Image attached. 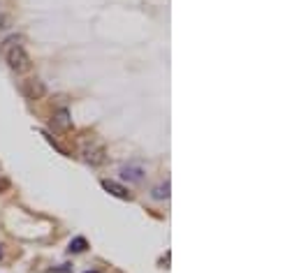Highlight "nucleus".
Returning <instances> with one entry per match:
<instances>
[{"label": "nucleus", "mask_w": 299, "mask_h": 273, "mask_svg": "<svg viewBox=\"0 0 299 273\" xmlns=\"http://www.w3.org/2000/svg\"><path fill=\"white\" fill-rule=\"evenodd\" d=\"M14 42H19V40L12 37L10 42H5V46H2V51H5V61H7L12 72L23 74V72H28V70L32 67V61H31V56L26 53V49H23L21 44H14Z\"/></svg>", "instance_id": "f257e3e1"}, {"label": "nucleus", "mask_w": 299, "mask_h": 273, "mask_svg": "<svg viewBox=\"0 0 299 273\" xmlns=\"http://www.w3.org/2000/svg\"><path fill=\"white\" fill-rule=\"evenodd\" d=\"M84 160L88 165H105V160H107V153H105V146H100V144H86L84 146Z\"/></svg>", "instance_id": "f03ea898"}, {"label": "nucleus", "mask_w": 299, "mask_h": 273, "mask_svg": "<svg viewBox=\"0 0 299 273\" xmlns=\"http://www.w3.org/2000/svg\"><path fill=\"white\" fill-rule=\"evenodd\" d=\"M21 93L28 97V100H42L44 93H47V86L40 79H28L21 84Z\"/></svg>", "instance_id": "7ed1b4c3"}, {"label": "nucleus", "mask_w": 299, "mask_h": 273, "mask_svg": "<svg viewBox=\"0 0 299 273\" xmlns=\"http://www.w3.org/2000/svg\"><path fill=\"white\" fill-rule=\"evenodd\" d=\"M102 188L107 190L109 195H114V197H118V199H126V201H130L132 199V195L128 192V188H123L121 183H116V181H109V179H105L102 181Z\"/></svg>", "instance_id": "20e7f679"}, {"label": "nucleus", "mask_w": 299, "mask_h": 273, "mask_svg": "<svg viewBox=\"0 0 299 273\" xmlns=\"http://www.w3.org/2000/svg\"><path fill=\"white\" fill-rule=\"evenodd\" d=\"M51 123H54V127L61 130V132H70V130H72V118H70V111H67V109L56 111L54 118H51Z\"/></svg>", "instance_id": "39448f33"}, {"label": "nucleus", "mask_w": 299, "mask_h": 273, "mask_svg": "<svg viewBox=\"0 0 299 273\" xmlns=\"http://www.w3.org/2000/svg\"><path fill=\"white\" fill-rule=\"evenodd\" d=\"M121 176L126 181H130V183H142L144 181V169L139 167V165H126V167L121 169Z\"/></svg>", "instance_id": "423d86ee"}, {"label": "nucleus", "mask_w": 299, "mask_h": 273, "mask_svg": "<svg viewBox=\"0 0 299 273\" xmlns=\"http://www.w3.org/2000/svg\"><path fill=\"white\" fill-rule=\"evenodd\" d=\"M170 190H172L170 181H165V183H160V185H156V188L151 190V197H153V199H158V201L170 199Z\"/></svg>", "instance_id": "0eeeda50"}, {"label": "nucleus", "mask_w": 299, "mask_h": 273, "mask_svg": "<svg viewBox=\"0 0 299 273\" xmlns=\"http://www.w3.org/2000/svg\"><path fill=\"white\" fill-rule=\"evenodd\" d=\"M86 248H88V241H86L84 236H77V239H72V241H70V248H67V250L70 252H84Z\"/></svg>", "instance_id": "6e6552de"}, {"label": "nucleus", "mask_w": 299, "mask_h": 273, "mask_svg": "<svg viewBox=\"0 0 299 273\" xmlns=\"http://www.w3.org/2000/svg\"><path fill=\"white\" fill-rule=\"evenodd\" d=\"M7 185H10L7 181H0V190H5V188H7Z\"/></svg>", "instance_id": "1a4fd4ad"}, {"label": "nucleus", "mask_w": 299, "mask_h": 273, "mask_svg": "<svg viewBox=\"0 0 299 273\" xmlns=\"http://www.w3.org/2000/svg\"><path fill=\"white\" fill-rule=\"evenodd\" d=\"M0 28H5V19H2V14H0Z\"/></svg>", "instance_id": "9d476101"}, {"label": "nucleus", "mask_w": 299, "mask_h": 273, "mask_svg": "<svg viewBox=\"0 0 299 273\" xmlns=\"http://www.w3.org/2000/svg\"><path fill=\"white\" fill-rule=\"evenodd\" d=\"M86 273H97V271H86Z\"/></svg>", "instance_id": "9b49d317"}, {"label": "nucleus", "mask_w": 299, "mask_h": 273, "mask_svg": "<svg viewBox=\"0 0 299 273\" xmlns=\"http://www.w3.org/2000/svg\"><path fill=\"white\" fill-rule=\"evenodd\" d=\"M0 257H2V248H0Z\"/></svg>", "instance_id": "f8f14e48"}]
</instances>
